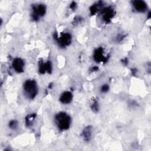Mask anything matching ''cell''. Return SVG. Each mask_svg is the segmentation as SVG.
Wrapping results in <instances>:
<instances>
[{
  "mask_svg": "<svg viewBox=\"0 0 151 151\" xmlns=\"http://www.w3.org/2000/svg\"><path fill=\"white\" fill-rule=\"evenodd\" d=\"M98 70H99V67H98L97 66H93V67H92L91 68V69H90V70H91L92 72L97 71H98Z\"/></svg>",
  "mask_w": 151,
  "mask_h": 151,
  "instance_id": "44dd1931",
  "label": "cell"
},
{
  "mask_svg": "<svg viewBox=\"0 0 151 151\" xmlns=\"http://www.w3.org/2000/svg\"><path fill=\"white\" fill-rule=\"evenodd\" d=\"M38 89L36 81L33 79L27 80L23 84V92L27 99L33 100L38 94Z\"/></svg>",
  "mask_w": 151,
  "mask_h": 151,
  "instance_id": "7a4b0ae2",
  "label": "cell"
},
{
  "mask_svg": "<svg viewBox=\"0 0 151 151\" xmlns=\"http://www.w3.org/2000/svg\"><path fill=\"white\" fill-rule=\"evenodd\" d=\"M36 116H37V114L35 113H33L30 115H28L26 117V118H25V122H26V127L30 128L32 127L33 123L36 118Z\"/></svg>",
  "mask_w": 151,
  "mask_h": 151,
  "instance_id": "7c38bea8",
  "label": "cell"
},
{
  "mask_svg": "<svg viewBox=\"0 0 151 151\" xmlns=\"http://www.w3.org/2000/svg\"><path fill=\"white\" fill-rule=\"evenodd\" d=\"M60 102L64 105L70 104L73 100V94L71 92L66 91L63 92L60 97Z\"/></svg>",
  "mask_w": 151,
  "mask_h": 151,
  "instance_id": "9c48e42d",
  "label": "cell"
},
{
  "mask_svg": "<svg viewBox=\"0 0 151 151\" xmlns=\"http://www.w3.org/2000/svg\"><path fill=\"white\" fill-rule=\"evenodd\" d=\"M109 90V86L108 84H105L100 88V92L102 93H106Z\"/></svg>",
  "mask_w": 151,
  "mask_h": 151,
  "instance_id": "e0dca14e",
  "label": "cell"
},
{
  "mask_svg": "<svg viewBox=\"0 0 151 151\" xmlns=\"http://www.w3.org/2000/svg\"><path fill=\"white\" fill-rule=\"evenodd\" d=\"M24 61L21 58H15L12 63V66L13 69L17 73H21L24 72Z\"/></svg>",
  "mask_w": 151,
  "mask_h": 151,
  "instance_id": "52a82bcc",
  "label": "cell"
},
{
  "mask_svg": "<svg viewBox=\"0 0 151 151\" xmlns=\"http://www.w3.org/2000/svg\"><path fill=\"white\" fill-rule=\"evenodd\" d=\"M122 63H123L124 65L127 66V65L128 64V59L127 58H125L124 59H123V60H122Z\"/></svg>",
  "mask_w": 151,
  "mask_h": 151,
  "instance_id": "7402d4cb",
  "label": "cell"
},
{
  "mask_svg": "<svg viewBox=\"0 0 151 151\" xmlns=\"http://www.w3.org/2000/svg\"><path fill=\"white\" fill-rule=\"evenodd\" d=\"M136 73H137V70H136V69H132V74L134 76H135Z\"/></svg>",
  "mask_w": 151,
  "mask_h": 151,
  "instance_id": "603a6c76",
  "label": "cell"
},
{
  "mask_svg": "<svg viewBox=\"0 0 151 151\" xmlns=\"http://www.w3.org/2000/svg\"><path fill=\"white\" fill-rule=\"evenodd\" d=\"M83 20V19L80 17H76L74 19V21L73 22V24L74 25H77L79 23L81 22Z\"/></svg>",
  "mask_w": 151,
  "mask_h": 151,
  "instance_id": "ac0fdd59",
  "label": "cell"
},
{
  "mask_svg": "<svg viewBox=\"0 0 151 151\" xmlns=\"http://www.w3.org/2000/svg\"><path fill=\"white\" fill-rule=\"evenodd\" d=\"M104 49L102 47H99L95 49L93 53V59L96 63H105L108 61L109 56H105L103 55Z\"/></svg>",
  "mask_w": 151,
  "mask_h": 151,
  "instance_id": "8992f818",
  "label": "cell"
},
{
  "mask_svg": "<svg viewBox=\"0 0 151 151\" xmlns=\"http://www.w3.org/2000/svg\"><path fill=\"white\" fill-rule=\"evenodd\" d=\"M76 6H77V3L74 1H73L70 5V8L72 10H74L76 8Z\"/></svg>",
  "mask_w": 151,
  "mask_h": 151,
  "instance_id": "d6986e66",
  "label": "cell"
},
{
  "mask_svg": "<svg viewBox=\"0 0 151 151\" xmlns=\"http://www.w3.org/2000/svg\"><path fill=\"white\" fill-rule=\"evenodd\" d=\"M38 72L41 74L46 73L45 63L43 62V59H40L38 62Z\"/></svg>",
  "mask_w": 151,
  "mask_h": 151,
  "instance_id": "4fadbf2b",
  "label": "cell"
},
{
  "mask_svg": "<svg viewBox=\"0 0 151 151\" xmlns=\"http://www.w3.org/2000/svg\"><path fill=\"white\" fill-rule=\"evenodd\" d=\"M31 18L34 21H38L40 17L45 15L46 13V6L43 4H33Z\"/></svg>",
  "mask_w": 151,
  "mask_h": 151,
  "instance_id": "277c9868",
  "label": "cell"
},
{
  "mask_svg": "<svg viewBox=\"0 0 151 151\" xmlns=\"http://www.w3.org/2000/svg\"><path fill=\"white\" fill-rule=\"evenodd\" d=\"M53 38L61 48H65L70 45L72 41V36L69 33H62L60 37H58L56 33L53 34Z\"/></svg>",
  "mask_w": 151,
  "mask_h": 151,
  "instance_id": "3957f363",
  "label": "cell"
},
{
  "mask_svg": "<svg viewBox=\"0 0 151 151\" xmlns=\"http://www.w3.org/2000/svg\"><path fill=\"white\" fill-rule=\"evenodd\" d=\"M125 37H126V36H124V35H123V34H119V35L117 36V38H116L117 41H119V42L122 41L124 38Z\"/></svg>",
  "mask_w": 151,
  "mask_h": 151,
  "instance_id": "ffe728a7",
  "label": "cell"
},
{
  "mask_svg": "<svg viewBox=\"0 0 151 151\" xmlns=\"http://www.w3.org/2000/svg\"><path fill=\"white\" fill-rule=\"evenodd\" d=\"M52 87H53V83H50V84L49 85V86H48V88H49V89H52Z\"/></svg>",
  "mask_w": 151,
  "mask_h": 151,
  "instance_id": "cb8c5ba5",
  "label": "cell"
},
{
  "mask_svg": "<svg viewBox=\"0 0 151 151\" xmlns=\"http://www.w3.org/2000/svg\"><path fill=\"white\" fill-rule=\"evenodd\" d=\"M103 6H104V3L101 1L94 3L89 8L90 14L92 15H94L97 12L100 11L103 8Z\"/></svg>",
  "mask_w": 151,
  "mask_h": 151,
  "instance_id": "8fae6325",
  "label": "cell"
},
{
  "mask_svg": "<svg viewBox=\"0 0 151 151\" xmlns=\"http://www.w3.org/2000/svg\"><path fill=\"white\" fill-rule=\"evenodd\" d=\"M55 122L59 130L63 132L70 128L71 123V118L67 113L60 112L56 115Z\"/></svg>",
  "mask_w": 151,
  "mask_h": 151,
  "instance_id": "6da1fadb",
  "label": "cell"
},
{
  "mask_svg": "<svg viewBox=\"0 0 151 151\" xmlns=\"http://www.w3.org/2000/svg\"><path fill=\"white\" fill-rule=\"evenodd\" d=\"M18 127V122L16 120H12L8 123V127L13 130H15Z\"/></svg>",
  "mask_w": 151,
  "mask_h": 151,
  "instance_id": "9a60e30c",
  "label": "cell"
},
{
  "mask_svg": "<svg viewBox=\"0 0 151 151\" xmlns=\"http://www.w3.org/2000/svg\"><path fill=\"white\" fill-rule=\"evenodd\" d=\"M92 132H93V128L92 126L89 125L84 128L82 133V136L83 138V140L86 142H89L90 141L92 136Z\"/></svg>",
  "mask_w": 151,
  "mask_h": 151,
  "instance_id": "30bf717a",
  "label": "cell"
},
{
  "mask_svg": "<svg viewBox=\"0 0 151 151\" xmlns=\"http://www.w3.org/2000/svg\"><path fill=\"white\" fill-rule=\"evenodd\" d=\"M90 108L91 110L94 112V113H97L99 111L100 107H99V104L97 100L96 99H94L93 101L90 105Z\"/></svg>",
  "mask_w": 151,
  "mask_h": 151,
  "instance_id": "5bb4252c",
  "label": "cell"
},
{
  "mask_svg": "<svg viewBox=\"0 0 151 151\" xmlns=\"http://www.w3.org/2000/svg\"><path fill=\"white\" fill-rule=\"evenodd\" d=\"M132 4L134 8L138 13H143L146 11L148 9L147 4L141 0H135L132 1Z\"/></svg>",
  "mask_w": 151,
  "mask_h": 151,
  "instance_id": "ba28073f",
  "label": "cell"
},
{
  "mask_svg": "<svg viewBox=\"0 0 151 151\" xmlns=\"http://www.w3.org/2000/svg\"><path fill=\"white\" fill-rule=\"evenodd\" d=\"M100 12L103 22L106 24H109L116 14V12L112 6L104 7Z\"/></svg>",
  "mask_w": 151,
  "mask_h": 151,
  "instance_id": "5b68a950",
  "label": "cell"
},
{
  "mask_svg": "<svg viewBox=\"0 0 151 151\" xmlns=\"http://www.w3.org/2000/svg\"><path fill=\"white\" fill-rule=\"evenodd\" d=\"M45 69H46V72H47L48 74H51L52 73L53 67H52V63L50 61H47L45 63Z\"/></svg>",
  "mask_w": 151,
  "mask_h": 151,
  "instance_id": "2e32d148",
  "label": "cell"
}]
</instances>
